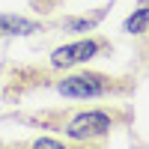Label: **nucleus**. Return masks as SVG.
<instances>
[{
	"instance_id": "39448f33",
	"label": "nucleus",
	"mask_w": 149,
	"mask_h": 149,
	"mask_svg": "<svg viewBox=\"0 0 149 149\" xmlns=\"http://www.w3.org/2000/svg\"><path fill=\"white\" fill-rule=\"evenodd\" d=\"M149 27V9H140V12H134V15L125 21V30L128 33H143Z\"/></svg>"
},
{
	"instance_id": "20e7f679",
	"label": "nucleus",
	"mask_w": 149,
	"mask_h": 149,
	"mask_svg": "<svg viewBox=\"0 0 149 149\" xmlns=\"http://www.w3.org/2000/svg\"><path fill=\"white\" fill-rule=\"evenodd\" d=\"M39 24H33L27 18H15V15H0V33L3 36H24V33H36Z\"/></svg>"
},
{
	"instance_id": "f03ea898",
	"label": "nucleus",
	"mask_w": 149,
	"mask_h": 149,
	"mask_svg": "<svg viewBox=\"0 0 149 149\" xmlns=\"http://www.w3.org/2000/svg\"><path fill=\"white\" fill-rule=\"evenodd\" d=\"M66 131H69V137H78V140L81 137H95V134H107L110 131V119H107V113L93 110V113H81Z\"/></svg>"
},
{
	"instance_id": "f257e3e1",
	"label": "nucleus",
	"mask_w": 149,
	"mask_h": 149,
	"mask_svg": "<svg viewBox=\"0 0 149 149\" xmlns=\"http://www.w3.org/2000/svg\"><path fill=\"white\" fill-rule=\"evenodd\" d=\"M110 90V78H104V74H72V78H66L63 84H60V93L69 95V98H93V95H104Z\"/></svg>"
},
{
	"instance_id": "423d86ee",
	"label": "nucleus",
	"mask_w": 149,
	"mask_h": 149,
	"mask_svg": "<svg viewBox=\"0 0 149 149\" xmlns=\"http://www.w3.org/2000/svg\"><path fill=\"white\" fill-rule=\"evenodd\" d=\"M36 146H42V149H57L60 140H48V137H42V140H36Z\"/></svg>"
},
{
	"instance_id": "7ed1b4c3",
	"label": "nucleus",
	"mask_w": 149,
	"mask_h": 149,
	"mask_svg": "<svg viewBox=\"0 0 149 149\" xmlns=\"http://www.w3.org/2000/svg\"><path fill=\"white\" fill-rule=\"evenodd\" d=\"M98 51V42H74V45H66V48H57L54 51V66H74V63H84L90 60L93 54Z\"/></svg>"
}]
</instances>
